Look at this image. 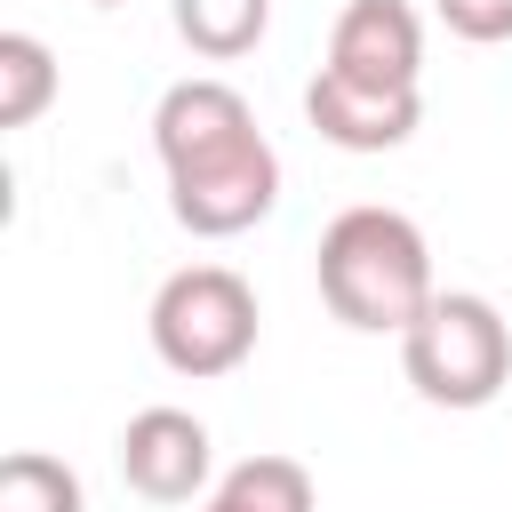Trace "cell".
<instances>
[{
  "label": "cell",
  "instance_id": "cell-11",
  "mask_svg": "<svg viewBox=\"0 0 512 512\" xmlns=\"http://www.w3.org/2000/svg\"><path fill=\"white\" fill-rule=\"evenodd\" d=\"M0 512H88L80 504V472L48 448H16L0 464Z\"/></svg>",
  "mask_w": 512,
  "mask_h": 512
},
{
  "label": "cell",
  "instance_id": "cell-8",
  "mask_svg": "<svg viewBox=\"0 0 512 512\" xmlns=\"http://www.w3.org/2000/svg\"><path fill=\"white\" fill-rule=\"evenodd\" d=\"M200 512H320V488L296 456H240L200 496Z\"/></svg>",
  "mask_w": 512,
  "mask_h": 512
},
{
  "label": "cell",
  "instance_id": "cell-1",
  "mask_svg": "<svg viewBox=\"0 0 512 512\" xmlns=\"http://www.w3.org/2000/svg\"><path fill=\"white\" fill-rule=\"evenodd\" d=\"M152 152L168 176V216L192 240H232L272 216L280 200V152L264 144L248 96L232 80H176L152 104Z\"/></svg>",
  "mask_w": 512,
  "mask_h": 512
},
{
  "label": "cell",
  "instance_id": "cell-4",
  "mask_svg": "<svg viewBox=\"0 0 512 512\" xmlns=\"http://www.w3.org/2000/svg\"><path fill=\"white\" fill-rule=\"evenodd\" d=\"M144 328H152V352L176 376H192V384L232 376L256 352V288L232 264H184L152 288Z\"/></svg>",
  "mask_w": 512,
  "mask_h": 512
},
{
  "label": "cell",
  "instance_id": "cell-6",
  "mask_svg": "<svg viewBox=\"0 0 512 512\" xmlns=\"http://www.w3.org/2000/svg\"><path fill=\"white\" fill-rule=\"evenodd\" d=\"M208 472H216V448L192 408H136L120 424V480L144 504H192L216 488Z\"/></svg>",
  "mask_w": 512,
  "mask_h": 512
},
{
  "label": "cell",
  "instance_id": "cell-12",
  "mask_svg": "<svg viewBox=\"0 0 512 512\" xmlns=\"http://www.w3.org/2000/svg\"><path fill=\"white\" fill-rule=\"evenodd\" d=\"M432 8H440V24H448L456 40H472V48L512 40V0H432Z\"/></svg>",
  "mask_w": 512,
  "mask_h": 512
},
{
  "label": "cell",
  "instance_id": "cell-5",
  "mask_svg": "<svg viewBox=\"0 0 512 512\" xmlns=\"http://www.w3.org/2000/svg\"><path fill=\"white\" fill-rule=\"evenodd\" d=\"M352 88H384V96H416L424 72V24L408 0H344L328 24V64Z\"/></svg>",
  "mask_w": 512,
  "mask_h": 512
},
{
  "label": "cell",
  "instance_id": "cell-7",
  "mask_svg": "<svg viewBox=\"0 0 512 512\" xmlns=\"http://www.w3.org/2000/svg\"><path fill=\"white\" fill-rule=\"evenodd\" d=\"M304 120H312L336 152H392V144L416 136L424 96H384V88H352V80H336V72H312Z\"/></svg>",
  "mask_w": 512,
  "mask_h": 512
},
{
  "label": "cell",
  "instance_id": "cell-3",
  "mask_svg": "<svg viewBox=\"0 0 512 512\" xmlns=\"http://www.w3.org/2000/svg\"><path fill=\"white\" fill-rule=\"evenodd\" d=\"M400 368H408L416 400H432V408H488L512 384V328L488 296L448 288L400 336Z\"/></svg>",
  "mask_w": 512,
  "mask_h": 512
},
{
  "label": "cell",
  "instance_id": "cell-10",
  "mask_svg": "<svg viewBox=\"0 0 512 512\" xmlns=\"http://www.w3.org/2000/svg\"><path fill=\"white\" fill-rule=\"evenodd\" d=\"M64 72L48 56V40L32 32H0V128H32L48 104H56Z\"/></svg>",
  "mask_w": 512,
  "mask_h": 512
},
{
  "label": "cell",
  "instance_id": "cell-2",
  "mask_svg": "<svg viewBox=\"0 0 512 512\" xmlns=\"http://www.w3.org/2000/svg\"><path fill=\"white\" fill-rule=\"evenodd\" d=\"M312 272H320V304L360 336H408L424 320V304L440 296L416 216L376 208V200L328 216V232L312 248Z\"/></svg>",
  "mask_w": 512,
  "mask_h": 512
},
{
  "label": "cell",
  "instance_id": "cell-13",
  "mask_svg": "<svg viewBox=\"0 0 512 512\" xmlns=\"http://www.w3.org/2000/svg\"><path fill=\"white\" fill-rule=\"evenodd\" d=\"M88 8H128V0H88Z\"/></svg>",
  "mask_w": 512,
  "mask_h": 512
},
{
  "label": "cell",
  "instance_id": "cell-9",
  "mask_svg": "<svg viewBox=\"0 0 512 512\" xmlns=\"http://www.w3.org/2000/svg\"><path fill=\"white\" fill-rule=\"evenodd\" d=\"M168 16H176V40H184L192 56L232 64V56H248V48L264 40L272 0H168Z\"/></svg>",
  "mask_w": 512,
  "mask_h": 512
}]
</instances>
